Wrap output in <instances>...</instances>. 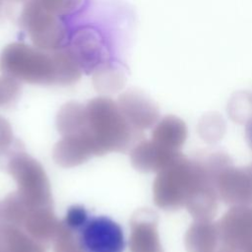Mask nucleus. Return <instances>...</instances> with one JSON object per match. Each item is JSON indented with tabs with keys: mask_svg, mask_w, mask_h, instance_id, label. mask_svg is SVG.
I'll use <instances>...</instances> for the list:
<instances>
[{
	"mask_svg": "<svg viewBox=\"0 0 252 252\" xmlns=\"http://www.w3.org/2000/svg\"><path fill=\"white\" fill-rule=\"evenodd\" d=\"M21 94L20 82L6 75L0 77V106L14 104Z\"/></svg>",
	"mask_w": 252,
	"mask_h": 252,
	"instance_id": "f3484780",
	"label": "nucleus"
},
{
	"mask_svg": "<svg viewBox=\"0 0 252 252\" xmlns=\"http://www.w3.org/2000/svg\"><path fill=\"white\" fill-rule=\"evenodd\" d=\"M6 221L4 218V213H3V207H2V202H0V225Z\"/></svg>",
	"mask_w": 252,
	"mask_h": 252,
	"instance_id": "4be33fe9",
	"label": "nucleus"
},
{
	"mask_svg": "<svg viewBox=\"0 0 252 252\" xmlns=\"http://www.w3.org/2000/svg\"><path fill=\"white\" fill-rule=\"evenodd\" d=\"M239 252H252V242L245 246L243 249H241Z\"/></svg>",
	"mask_w": 252,
	"mask_h": 252,
	"instance_id": "b1692460",
	"label": "nucleus"
},
{
	"mask_svg": "<svg viewBox=\"0 0 252 252\" xmlns=\"http://www.w3.org/2000/svg\"><path fill=\"white\" fill-rule=\"evenodd\" d=\"M89 220V215L87 210L80 205L71 206L62 220V222L71 230L75 232H79L82 227Z\"/></svg>",
	"mask_w": 252,
	"mask_h": 252,
	"instance_id": "a211bd4d",
	"label": "nucleus"
},
{
	"mask_svg": "<svg viewBox=\"0 0 252 252\" xmlns=\"http://www.w3.org/2000/svg\"><path fill=\"white\" fill-rule=\"evenodd\" d=\"M69 52L82 72L94 73L106 59V48L99 33L91 28L77 30L70 40Z\"/></svg>",
	"mask_w": 252,
	"mask_h": 252,
	"instance_id": "6e6552de",
	"label": "nucleus"
},
{
	"mask_svg": "<svg viewBox=\"0 0 252 252\" xmlns=\"http://www.w3.org/2000/svg\"><path fill=\"white\" fill-rule=\"evenodd\" d=\"M117 104L127 121L138 131L143 132L158 121V105L140 91L129 90L123 93L118 97Z\"/></svg>",
	"mask_w": 252,
	"mask_h": 252,
	"instance_id": "1a4fd4ad",
	"label": "nucleus"
},
{
	"mask_svg": "<svg viewBox=\"0 0 252 252\" xmlns=\"http://www.w3.org/2000/svg\"><path fill=\"white\" fill-rule=\"evenodd\" d=\"M220 245L239 252L252 242V204L232 206L217 221Z\"/></svg>",
	"mask_w": 252,
	"mask_h": 252,
	"instance_id": "423d86ee",
	"label": "nucleus"
},
{
	"mask_svg": "<svg viewBox=\"0 0 252 252\" xmlns=\"http://www.w3.org/2000/svg\"><path fill=\"white\" fill-rule=\"evenodd\" d=\"M86 116L85 105L70 101L59 109L56 116V127L61 136L69 135L79 131L84 125Z\"/></svg>",
	"mask_w": 252,
	"mask_h": 252,
	"instance_id": "2eb2a0df",
	"label": "nucleus"
},
{
	"mask_svg": "<svg viewBox=\"0 0 252 252\" xmlns=\"http://www.w3.org/2000/svg\"><path fill=\"white\" fill-rule=\"evenodd\" d=\"M245 139L250 149L252 150V114L245 122Z\"/></svg>",
	"mask_w": 252,
	"mask_h": 252,
	"instance_id": "412c9836",
	"label": "nucleus"
},
{
	"mask_svg": "<svg viewBox=\"0 0 252 252\" xmlns=\"http://www.w3.org/2000/svg\"><path fill=\"white\" fill-rule=\"evenodd\" d=\"M10 1H15V2H23V1H25V2H27L28 0H10Z\"/></svg>",
	"mask_w": 252,
	"mask_h": 252,
	"instance_id": "a878e982",
	"label": "nucleus"
},
{
	"mask_svg": "<svg viewBox=\"0 0 252 252\" xmlns=\"http://www.w3.org/2000/svg\"><path fill=\"white\" fill-rule=\"evenodd\" d=\"M125 76L119 69L110 65H101L93 73L94 89L101 94H114L125 84Z\"/></svg>",
	"mask_w": 252,
	"mask_h": 252,
	"instance_id": "dca6fc26",
	"label": "nucleus"
},
{
	"mask_svg": "<svg viewBox=\"0 0 252 252\" xmlns=\"http://www.w3.org/2000/svg\"><path fill=\"white\" fill-rule=\"evenodd\" d=\"M130 252H163L158 230V216L150 209H140L130 221Z\"/></svg>",
	"mask_w": 252,
	"mask_h": 252,
	"instance_id": "9d476101",
	"label": "nucleus"
},
{
	"mask_svg": "<svg viewBox=\"0 0 252 252\" xmlns=\"http://www.w3.org/2000/svg\"><path fill=\"white\" fill-rule=\"evenodd\" d=\"M180 152L168 150L151 140H141L130 150L132 165L142 172H158Z\"/></svg>",
	"mask_w": 252,
	"mask_h": 252,
	"instance_id": "9b49d317",
	"label": "nucleus"
},
{
	"mask_svg": "<svg viewBox=\"0 0 252 252\" xmlns=\"http://www.w3.org/2000/svg\"><path fill=\"white\" fill-rule=\"evenodd\" d=\"M52 157L58 165L73 167L84 163L94 156L80 136L70 134L62 136L61 140L55 144Z\"/></svg>",
	"mask_w": 252,
	"mask_h": 252,
	"instance_id": "f8f14e48",
	"label": "nucleus"
},
{
	"mask_svg": "<svg viewBox=\"0 0 252 252\" xmlns=\"http://www.w3.org/2000/svg\"><path fill=\"white\" fill-rule=\"evenodd\" d=\"M85 252H123L125 239L121 226L111 219L100 216L89 219L77 232Z\"/></svg>",
	"mask_w": 252,
	"mask_h": 252,
	"instance_id": "39448f33",
	"label": "nucleus"
},
{
	"mask_svg": "<svg viewBox=\"0 0 252 252\" xmlns=\"http://www.w3.org/2000/svg\"><path fill=\"white\" fill-rule=\"evenodd\" d=\"M49 13L59 17L72 13L80 7L83 0H37Z\"/></svg>",
	"mask_w": 252,
	"mask_h": 252,
	"instance_id": "6ab92c4d",
	"label": "nucleus"
},
{
	"mask_svg": "<svg viewBox=\"0 0 252 252\" xmlns=\"http://www.w3.org/2000/svg\"><path fill=\"white\" fill-rule=\"evenodd\" d=\"M0 169L8 172L17 183L15 193L24 207L23 218L32 211L53 209L48 177L41 164L26 153L25 147L14 151Z\"/></svg>",
	"mask_w": 252,
	"mask_h": 252,
	"instance_id": "7ed1b4c3",
	"label": "nucleus"
},
{
	"mask_svg": "<svg viewBox=\"0 0 252 252\" xmlns=\"http://www.w3.org/2000/svg\"><path fill=\"white\" fill-rule=\"evenodd\" d=\"M18 140L19 139H16L13 135L10 123L0 116V153L11 149Z\"/></svg>",
	"mask_w": 252,
	"mask_h": 252,
	"instance_id": "aec40b11",
	"label": "nucleus"
},
{
	"mask_svg": "<svg viewBox=\"0 0 252 252\" xmlns=\"http://www.w3.org/2000/svg\"><path fill=\"white\" fill-rule=\"evenodd\" d=\"M216 187L220 200L227 206L252 204V164L227 163L218 172Z\"/></svg>",
	"mask_w": 252,
	"mask_h": 252,
	"instance_id": "0eeeda50",
	"label": "nucleus"
},
{
	"mask_svg": "<svg viewBox=\"0 0 252 252\" xmlns=\"http://www.w3.org/2000/svg\"><path fill=\"white\" fill-rule=\"evenodd\" d=\"M211 252H232V251H229V250H227V249H225V248H223L221 245H220H220H219V247L218 248H216L215 250H213V251H211Z\"/></svg>",
	"mask_w": 252,
	"mask_h": 252,
	"instance_id": "5701e85b",
	"label": "nucleus"
},
{
	"mask_svg": "<svg viewBox=\"0 0 252 252\" xmlns=\"http://www.w3.org/2000/svg\"><path fill=\"white\" fill-rule=\"evenodd\" d=\"M0 71L19 82L43 86H70L82 76L68 49L45 51L23 42H13L3 48Z\"/></svg>",
	"mask_w": 252,
	"mask_h": 252,
	"instance_id": "f257e3e1",
	"label": "nucleus"
},
{
	"mask_svg": "<svg viewBox=\"0 0 252 252\" xmlns=\"http://www.w3.org/2000/svg\"><path fill=\"white\" fill-rule=\"evenodd\" d=\"M3 5H4V0H0V12H1L2 8H3Z\"/></svg>",
	"mask_w": 252,
	"mask_h": 252,
	"instance_id": "393cba45",
	"label": "nucleus"
},
{
	"mask_svg": "<svg viewBox=\"0 0 252 252\" xmlns=\"http://www.w3.org/2000/svg\"><path fill=\"white\" fill-rule=\"evenodd\" d=\"M20 24L33 45L39 49L55 51L64 41L65 30L58 17L46 11L37 0L25 3Z\"/></svg>",
	"mask_w": 252,
	"mask_h": 252,
	"instance_id": "20e7f679",
	"label": "nucleus"
},
{
	"mask_svg": "<svg viewBox=\"0 0 252 252\" xmlns=\"http://www.w3.org/2000/svg\"><path fill=\"white\" fill-rule=\"evenodd\" d=\"M187 135L185 122L177 116L167 115L156 123L152 132V140L168 150L180 152Z\"/></svg>",
	"mask_w": 252,
	"mask_h": 252,
	"instance_id": "ddd939ff",
	"label": "nucleus"
},
{
	"mask_svg": "<svg viewBox=\"0 0 252 252\" xmlns=\"http://www.w3.org/2000/svg\"><path fill=\"white\" fill-rule=\"evenodd\" d=\"M86 116L77 134L89 145L94 156L106 153H125L144 137L122 114L117 102L109 97L91 99L86 105ZM70 135V134H69Z\"/></svg>",
	"mask_w": 252,
	"mask_h": 252,
	"instance_id": "f03ea898",
	"label": "nucleus"
},
{
	"mask_svg": "<svg viewBox=\"0 0 252 252\" xmlns=\"http://www.w3.org/2000/svg\"><path fill=\"white\" fill-rule=\"evenodd\" d=\"M184 243L187 252H211L215 250L220 245L217 222L194 220L185 233Z\"/></svg>",
	"mask_w": 252,
	"mask_h": 252,
	"instance_id": "4468645a",
	"label": "nucleus"
}]
</instances>
